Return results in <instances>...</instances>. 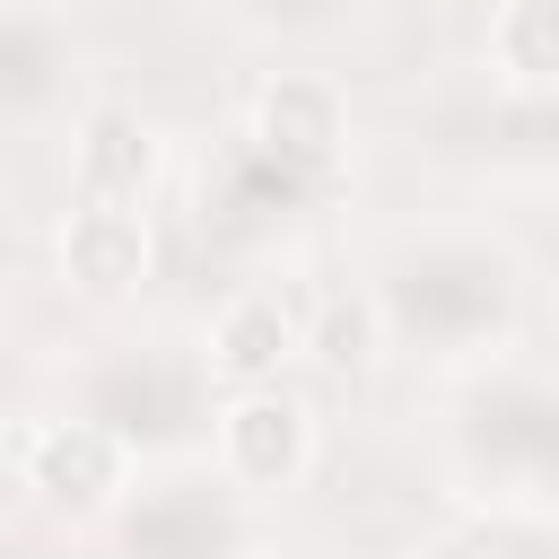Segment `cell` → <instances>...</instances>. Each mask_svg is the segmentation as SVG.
<instances>
[{
  "instance_id": "obj_11",
  "label": "cell",
  "mask_w": 559,
  "mask_h": 559,
  "mask_svg": "<svg viewBox=\"0 0 559 559\" xmlns=\"http://www.w3.org/2000/svg\"><path fill=\"white\" fill-rule=\"evenodd\" d=\"M245 9H253V17H314L323 0H245Z\"/></svg>"
},
{
  "instance_id": "obj_12",
  "label": "cell",
  "mask_w": 559,
  "mask_h": 559,
  "mask_svg": "<svg viewBox=\"0 0 559 559\" xmlns=\"http://www.w3.org/2000/svg\"><path fill=\"white\" fill-rule=\"evenodd\" d=\"M236 559H297V550H271V542H245Z\"/></svg>"
},
{
  "instance_id": "obj_2",
  "label": "cell",
  "mask_w": 559,
  "mask_h": 559,
  "mask_svg": "<svg viewBox=\"0 0 559 559\" xmlns=\"http://www.w3.org/2000/svg\"><path fill=\"white\" fill-rule=\"evenodd\" d=\"M17 472H26V489H35L44 507H61V515H105V507L122 498V480H131V445H122L96 411H79V419H35L26 445H17Z\"/></svg>"
},
{
  "instance_id": "obj_10",
  "label": "cell",
  "mask_w": 559,
  "mask_h": 559,
  "mask_svg": "<svg viewBox=\"0 0 559 559\" xmlns=\"http://www.w3.org/2000/svg\"><path fill=\"white\" fill-rule=\"evenodd\" d=\"M306 349L332 358V367H367V358L384 349V314H376V297H332V306L314 314Z\"/></svg>"
},
{
  "instance_id": "obj_13",
  "label": "cell",
  "mask_w": 559,
  "mask_h": 559,
  "mask_svg": "<svg viewBox=\"0 0 559 559\" xmlns=\"http://www.w3.org/2000/svg\"><path fill=\"white\" fill-rule=\"evenodd\" d=\"M0 376H9V341H0Z\"/></svg>"
},
{
  "instance_id": "obj_8",
  "label": "cell",
  "mask_w": 559,
  "mask_h": 559,
  "mask_svg": "<svg viewBox=\"0 0 559 559\" xmlns=\"http://www.w3.org/2000/svg\"><path fill=\"white\" fill-rule=\"evenodd\" d=\"M70 166H79V201H140L148 175H157V131H148L131 105H96V114L79 122Z\"/></svg>"
},
{
  "instance_id": "obj_6",
  "label": "cell",
  "mask_w": 559,
  "mask_h": 559,
  "mask_svg": "<svg viewBox=\"0 0 559 559\" xmlns=\"http://www.w3.org/2000/svg\"><path fill=\"white\" fill-rule=\"evenodd\" d=\"M306 349V323L280 288H236L201 341V367L227 384V393H253V384H280V367Z\"/></svg>"
},
{
  "instance_id": "obj_1",
  "label": "cell",
  "mask_w": 559,
  "mask_h": 559,
  "mask_svg": "<svg viewBox=\"0 0 559 559\" xmlns=\"http://www.w3.org/2000/svg\"><path fill=\"white\" fill-rule=\"evenodd\" d=\"M367 297L384 314V341H419L437 358H472V349L507 341L524 280H515V253L489 245V236H419L376 271Z\"/></svg>"
},
{
  "instance_id": "obj_7",
  "label": "cell",
  "mask_w": 559,
  "mask_h": 559,
  "mask_svg": "<svg viewBox=\"0 0 559 559\" xmlns=\"http://www.w3.org/2000/svg\"><path fill=\"white\" fill-rule=\"evenodd\" d=\"M61 271L87 297L140 288V271H148V218H140V201H79L61 218Z\"/></svg>"
},
{
  "instance_id": "obj_5",
  "label": "cell",
  "mask_w": 559,
  "mask_h": 559,
  "mask_svg": "<svg viewBox=\"0 0 559 559\" xmlns=\"http://www.w3.org/2000/svg\"><path fill=\"white\" fill-rule=\"evenodd\" d=\"M245 140H253L262 157H280L288 175H306V183H332V166H341V140H349V105H341V87H332V79H306V70H288V79H271V87L253 96V114H245Z\"/></svg>"
},
{
  "instance_id": "obj_3",
  "label": "cell",
  "mask_w": 559,
  "mask_h": 559,
  "mask_svg": "<svg viewBox=\"0 0 559 559\" xmlns=\"http://www.w3.org/2000/svg\"><path fill=\"white\" fill-rule=\"evenodd\" d=\"M210 437H218V480L227 489H288L314 463V411L297 393H280V384L227 393Z\"/></svg>"
},
{
  "instance_id": "obj_4",
  "label": "cell",
  "mask_w": 559,
  "mask_h": 559,
  "mask_svg": "<svg viewBox=\"0 0 559 559\" xmlns=\"http://www.w3.org/2000/svg\"><path fill=\"white\" fill-rule=\"evenodd\" d=\"M245 533H236V498L227 480H148L131 507H122V559H236Z\"/></svg>"
},
{
  "instance_id": "obj_9",
  "label": "cell",
  "mask_w": 559,
  "mask_h": 559,
  "mask_svg": "<svg viewBox=\"0 0 559 559\" xmlns=\"http://www.w3.org/2000/svg\"><path fill=\"white\" fill-rule=\"evenodd\" d=\"M489 70L507 87H559V0H498L489 9Z\"/></svg>"
}]
</instances>
